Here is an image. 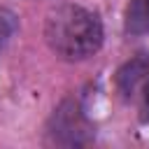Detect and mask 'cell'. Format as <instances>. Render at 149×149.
<instances>
[{"label": "cell", "mask_w": 149, "mask_h": 149, "mask_svg": "<svg viewBox=\"0 0 149 149\" xmlns=\"http://www.w3.org/2000/svg\"><path fill=\"white\" fill-rule=\"evenodd\" d=\"M100 16L81 5H58L44 21V40L63 61H86L102 47Z\"/></svg>", "instance_id": "6da1fadb"}, {"label": "cell", "mask_w": 149, "mask_h": 149, "mask_svg": "<svg viewBox=\"0 0 149 149\" xmlns=\"http://www.w3.org/2000/svg\"><path fill=\"white\" fill-rule=\"evenodd\" d=\"M95 137V126L86 116L84 107L68 98L63 100L47 121V140L61 147H84Z\"/></svg>", "instance_id": "7a4b0ae2"}, {"label": "cell", "mask_w": 149, "mask_h": 149, "mask_svg": "<svg viewBox=\"0 0 149 149\" xmlns=\"http://www.w3.org/2000/svg\"><path fill=\"white\" fill-rule=\"evenodd\" d=\"M147 81H149V54H140L116 70V88L126 100H140Z\"/></svg>", "instance_id": "3957f363"}, {"label": "cell", "mask_w": 149, "mask_h": 149, "mask_svg": "<svg viewBox=\"0 0 149 149\" xmlns=\"http://www.w3.org/2000/svg\"><path fill=\"white\" fill-rule=\"evenodd\" d=\"M123 30L130 37L149 35V0H130L123 14Z\"/></svg>", "instance_id": "277c9868"}, {"label": "cell", "mask_w": 149, "mask_h": 149, "mask_svg": "<svg viewBox=\"0 0 149 149\" xmlns=\"http://www.w3.org/2000/svg\"><path fill=\"white\" fill-rule=\"evenodd\" d=\"M19 28V21H16V14L7 7H0V51L9 44V40L14 37Z\"/></svg>", "instance_id": "5b68a950"}, {"label": "cell", "mask_w": 149, "mask_h": 149, "mask_svg": "<svg viewBox=\"0 0 149 149\" xmlns=\"http://www.w3.org/2000/svg\"><path fill=\"white\" fill-rule=\"evenodd\" d=\"M140 100H142V105H144V109H149V81H147V86H144V91H142V95H140Z\"/></svg>", "instance_id": "8992f818"}]
</instances>
